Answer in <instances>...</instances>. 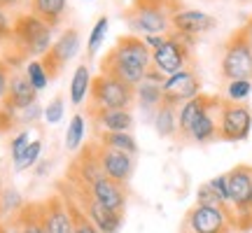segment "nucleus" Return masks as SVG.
<instances>
[{"mask_svg":"<svg viewBox=\"0 0 252 233\" xmlns=\"http://www.w3.org/2000/svg\"><path fill=\"white\" fill-rule=\"evenodd\" d=\"M98 145L103 147H110V149H119V152H126L135 156L138 154V143H135V138L128 131L126 133H98Z\"/></svg>","mask_w":252,"mask_h":233,"instance_id":"28","label":"nucleus"},{"mask_svg":"<svg viewBox=\"0 0 252 233\" xmlns=\"http://www.w3.org/2000/svg\"><path fill=\"white\" fill-rule=\"evenodd\" d=\"M28 12L40 21H45L52 30H56L65 19L68 0H28Z\"/></svg>","mask_w":252,"mask_h":233,"instance_id":"22","label":"nucleus"},{"mask_svg":"<svg viewBox=\"0 0 252 233\" xmlns=\"http://www.w3.org/2000/svg\"><path fill=\"white\" fill-rule=\"evenodd\" d=\"M98 161H100V171H103V175L108 179L117 182L122 187L128 184V179H131L133 168H135V161L131 154L98 145Z\"/></svg>","mask_w":252,"mask_h":233,"instance_id":"14","label":"nucleus"},{"mask_svg":"<svg viewBox=\"0 0 252 233\" xmlns=\"http://www.w3.org/2000/svg\"><path fill=\"white\" fill-rule=\"evenodd\" d=\"M143 40H145V45L154 52V49H159V47L166 42V35H147V37H143Z\"/></svg>","mask_w":252,"mask_h":233,"instance_id":"43","label":"nucleus"},{"mask_svg":"<svg viewBox=\"0 0 252 233\" xmlns=\"http://www.w3.org/2000/svg\"><path fill=\"white\" fill-rule=\"evenodd\" d=\"M19 226V233H45L42 217H40V203H24V207L12 217Z\"/></svg>","mask_w":252,"mask_h":233,"instance_id":"25","label":"nucleus"},{"mask_svg":"<svg viewBox=\"0 0 252 233\" xmlns=\"http://www.w3.org/2000/svg\"><path fill=\"white\" fill-rule=\"evenodd\" d=\"M80 45H82V37H80V30H77V28H65L61 35L52 42L49 52L40 58V63H42V68H45L49 82H54L56 77L63 72V68L70 63V58L77 56Z\"/></svg>","mask_w":252,"mask_h":233,"instance_id":"11","label":"nucleus"},{"mask_svg":"<svg viewBox=\"0 0 252 233\" xmlns=\"http://www.w3.org/2000/svg\"><path fill=\"white\" fill-rule=\"evenodd\" d=\"M89 119L96 135L98 133H126L133 128V115L131 110H100L89 108Z\"/></svg>","mask_w":252,"mask_h":233,"instance_id":"18","label":"nucleus"},{"mask_svg":"<svg viewBox=\"0 0 252 233\" xmlns=\"http://www.w3.org/2000/svg\"><path fill=\"white\" fill-rule=\"evenodd\" d=\"M252 93V80H234L226 82L224 87V98L231 103H245Z\"/></svg>","mask_w":252,"mask_h":233,"instance_id":"30","label":"nucleus"},{"mask_svg":"<svg viewBox=\"0 0 252 233\" xmlns=\"http://www.w3.org/2000/svg\"><path fill=\"white\" fill-rule=\"evenodd\" d=\"M220 75L224 82L234 80H252V45L248 42L243 26L236 28L226 37L220 61Z\"/></svg>","mask_w":252,"mask_h":233,"instance_id":"6","label":"nucleus"},{"mask_svg":"<svg viewBox=\"0 0 252 233\" xmlns=\"http://www.w3.org/2000/svg\"><path fill=\"white\" fill-rule=\"evenodd\" d=\"M152 65V49L143 37L126 33L115 42V47L100 58V75H108L124 82L128 87H138L145 80V72Z\"/></svg>","mask_w":252,"mask_h":233,"instance_id":"2","label":"nucleus"},{"mask_svg":"<svg viewBox=\"0 0 252 233\" xmlns=\"http://www.w3.org/2000/svg\"><path fill=\"white\" fill-rule=\"evenodd\" d=\"M0 205H2V212L5 215H17L19 210L24 207V201H21V194L17 189H2L0 191Z\"/></svg>","mask_w":252,"mask_h":233,"instance_id":"34","label":"nucleus"},{"mask_svg":"<svg viewBox=\"0 0 252 233\" xmlns=\"http://www.w3.org/2000/svg\"><path fill=\"white\" fill-rule=\"evenodd\" d=\"M89 196L94 198V201H98L100 205L115 210V212H122V215L126 212V203H128L126 187H122V184H117V182L108 179L105 175L98 177L89 187Z\"/></svg>","mask_w":252,"mask_h":233,"instance_id":"19","label":"nucleus"},{"mask_svg":"<svg viewBox=\"0 0 252 233\" xmlns=\"http://www.w3.org/2000/svg\"><path fill=\"white\" fill-rule=\"evenodd\" d=\"M14 126H19L17 115L9 112V110H5V108H0V133H7V131H12Z\"/></svg>","mask_w":252,"mask_h":233,"instance_id":"40","label":"nucleus"},{"mask_svg":"<svg viewBox=\"0 0 252 233\" xmlns=\"http://www.w3.org/2000/svg\"><path fill=\"white\" fill-rule=\"evenodd\" d=\"M21 2H24V0H0V9H5V12H7V9H17Z\"/></svg>","mask_w":252,"mask_h":233,"instance_id":"44","label":"nucleus"},{"mask_svg":"<svg viewBox=\"0 0 252 233\" xmlns=\"http://www.w3.org/2000/svg\"><path fill=\"white\" fill-rule=\"evenodd\" d=\"M84 131H87V119H84V115H75L70 119L68 128H65V149H68V152H80L82 149Z\"/></svg>","mask_w":252,"mask_h":233,"instance_id":"29","label":"nucleus"},{"mask_svg":"<svg viewBox=\"0 0 252 233\" xmlns=\"http://www.w3.org/2000/svg\"><path fill=\"white\" fill-rule=\"evenodd\" d=\"M40 217H42L45 233H75L68 207L59 194H52L45 201H40Z\"/></svg>","mask_w":252,"mask_h":233,"instance_id":"17","label":"nucleus"},{"mask_svg":"<svg viewBox=\"0 0 252 233\" xmlns=\"http://www.w3.org/2000/svg\"><path fill=\"white\" fill-rule=\"evenodd\" d=\"M208 184H210V189L215 191L217 196L222 198V203L229 207V182H226V173H224V175H217V177H213Z\"/></svg>","mask_w":252,"mask_h":233,"instance_id":"38","label":"nucleus"},{"mask_svg":"<svg viewBox=\"0 0 252 233\" xmlns=\"http://www.w3.org/2000/svg\"><path fill=\"white\" fill-rule=\"evenodd\" d=\"M56 194L63 198V203H65V207H68V215H70V219H72V231L75 233H98V229L91 224V219L87 217V212L77 205V201H75L65 189L56 184Z\"/></svg>","mask_w":252,"mask_h":233,"instance_id":"24","label":"nucleus"},{"mask_svg":"<svg viewBox=\"0 0 252 233\" xmlns=\"http://www.w3.org/2000/svg\"><path fill=\"white\" fill-rule=\"evenodd\" d=\"M196 203L198 205H208V207H222V210H229V207L224 205V203H222V198L217 196L215 191H213V189H210V184H201V187H198V191H196ZM229 212H231V210H229Z\"/></svg>","mask_w":252,"mask_h":233,"instance_id":"35","label":"nucleus"},{"mask_svg":"<svg viewBox=\"0 0 252 233\" xmlns=\"http://www.w3.org/2000/svg\"><path fill=\"white\" fill-rule=\"evenodd\" d=\"M108 26H110V21L108 17H100L96 24H94V28H91V33H89V42H87V56H89V61H91V56L96 54L100 49V45H103V40H105V33H108Z\"/></svg>","mask_w":252,"mask_h":233,"instance_id":"31","label":"nucleus"},{"mask_svg":"<svg viewBox=\"0 0 252 233\" xmlns=\"http://www.w3.org/2000/svg\"><path fill=\"white\" fill-rule=\"evenodd\" d=\"M40 154H42V140L37 138V140H33V143L28 145V149L21 154V159L14 161L17 173H24V171H28V168H35V163L40 161Z\"/></svg>","mask_w":252,"mask_h":233,"instance_id":"33","label":"nucleus"},{"mask_svg":"<svg viewBox=\"0 0 252 233\" xmlns=\"http://www.w3.org/2000/svg\"><path fill=\"white\" fill-rule=\"evenodd\" d=\"M135 103V87L108 77V75H94L89 89V108L100 110H131Z\"/></svg>","mask_w":252,"mask_h":233,"instance_id":"7","label":"nucleus"},{"mask_svg":"<svg viewBox=\"0 0 252 233\" xmlns=\"http://www.w3.org/2000/svg\"><path fill=\"white\" fill-rule=\"evenodd\" d=\"M194 45H196V37L182 35L178 30H168L166 42L152 52V65L166 77L187 70V68H196Z\"/></svg>","mask_w":252,"mask_h":233,"instance_id":"4","label":"nucleus"},{"mask_svg":"<svg viewBox=\"0 0 252 233\" xmlns=\"http://www.w3.org/2000/svg\"><path fill=\"white\" fill-rule=\"evenodd\" d=\"M2 215H5V212H2V205H0V224H2Z\"/></svg>","mask_w":252,"mask_h":233,"instance_id":"48","label":"nucleus"},{"mask_svg":"<svg viewBox=\"0 0 252 233\" xmlns=\"http://www.w3.org/2000/svg\"><path fill=\"white\" fill-rule=\"evenodd\" d=\"M35 103H37V91L33 89V84L28 82L26 72L12 70V75H9L7 96H5V100L0 103V108H5V110H9V112L19 115V112H24L26 108L35 105Z\"/></svg>","mask_w":252,"mask_h":233,"instance_id":"15","label":"nucleus"},{"mask_svg":"<svg viewBox=\"0 0 252 233\" xmlns=\"http://www.w3.org/2000/svg\"><path fill=\"white\" fill-rule=\"evenodd\" d=\"M182 7V0H131L124 9V21L138 37L166 35L171 30L173 14Z\"/></svg>","mask_w":252,"mask_h":233,"instance_id":"3","label":"nucleus"},{"mask_svg":"<svg viewBox=\"0 0 252 233\" xmlns=\"http://www.w3.org/2000/svg\"><path fill=\"white\" fill-rule=\"evenodd\" d=\"M135 103L138 108H143L145 112H152L163 103V91L161 84H154V82L143 80L138 87H135Z\"/></svg>","mask_w":252,"mask_h":233,"instance_id":"26","label":"nucleus"},{"mask_svg":"<svg viewBox=\"0 0 252 233\" xmlns=\"http://www.w3.org/2000/svg\"><path fill=\"white\" fill-rule=\"evenodd\" d=\"M56 184L63 187L77 201V205L87 212V217L91 219V224L98 229V233H119L122 231V226H124V215H122V212H115V210H110V207L100 205L98 201H94L87 191H80V189L72 187L68 179H59Z\"/></svg>","mask_w":252,"mask_h":233,"instance_id":"9","label":"nucleus"},{"mask_svg":"<svg viewBox=\"0 0 252 233\" xmlns=\"http://www.w3.org/2000/svg\"><path fill=\"white\" fill-rule=\"evenodd\" d=\"M98 177H103V171H100V161H98V140H94V143H89L87 147H82L77 152V156L70 161L63 179H68L75 189L89 194V187Z\"/></svg>","mask_w":252,"mask_h":233,"instance_id":"12","label":"nucleus"},{"mask_svg":"<svg viewBox=\"0 0 252 233\" xmlns=\"http://www.w3.org/2000/svg\"><path fill=\"white\" fill-rule=\"evenodd\" d=\"M9 75H12V68H9V65L2 61V58H0V103H2V100H5V96H7Z\"/></svg>","mask_w":252,"mask_h":233,"instance_id":"41","label":"nucleus"},{"mask_svg":"<svg viewBox=\"0 0 252 233\" xmlns=\"http://www.w3.org/2000/svg\"><path fill=\"white\" fill-rule=\"evenodd\" d=\"M152 124H154V131L161 138L178 140V108H173L168 103H161L159 108L154 110Z\"/></svg>","mask_w":252,"mask_h":233,"instance_id":"23","label":"nucleus"},{"mask_svg":"<svg viewBox=\"0 0 252 233\" xmlns=\"http://www.w3.org/2000/svg\"><path fill=\"white\" fill-rule=\"evenodd\" d=\"M0 233H9L7 231V224H0Z\"/></svg>","mask_w":252,"mask_h":233,"instance_id":"47","label":"nucleus"},{"mask_svg":"<svg viewBox=\"0 0 252 233\" xmlns=\"http://www.w3.org/2000/svg\"><path fill=\"white\" fill-rule=\"evenodd\" d=\"M217 26V19L208 12H201V9H189V7H182L180 12L173 14V21H171V30H178L182 35H189V37H201L203 33L213 30Z\"/></svg>","mask_w":252,"mask_h":233,"instance_id":"16","label":"nucleus"},{"mask_svg":"<svg viewBox=\"0 0 252 233\" xmlns=\"http://www.w3.org/2000/svg\"><path fill=\"white\" fill-rule=\"evenodd\" d=\"M229 182V210L236 231H252V166L238 163L226 173Z\"/></svg>","mask_w":252,"mask_h":233,"instance_id":"5","label":"nucleus"},{"mask_svg":"<svg viewBox=\"0 0 252 233\" xmlns=\"http://www.w3.org/2000/svg\"><path fill=\"white\" fill-rule=\"evenodd\" d=\"M45 115V108H40V105H31V108H26L24 112H19L17 115V121L19 124H35L40 116Z\"/></svg>","mask_w":252,"mask_h":233,"instance_id":"39","label":"nucleus"},{"mask_svg":"<svg viewBox=\"0 0 252 233\" xmlns=\"http://www.w3.org/2000/svg\"><path fill=\"white\" fill-rule=\"evenodd\" d=\"M243 30H245V35H248V42L252 45V14L248 17V21L243 24Z\"/></svg>","mask_w":252,"mask_h":233,"instance_id":"45","label":"nucleus"},{"mask_svg":"<svg viewBox=\"0 0 252 233\" xmlns=\"http://www.w3.org/2000/svg\"><path fill=\"white\" fill-rule=\"evenodd\" d=\"M234 229V217L229 210L208 205H191L185 215L180 233H231Z\"/></svg>","mask_w":252,"mask_h":233,"instance_id":"8","label":"nucleus"},{"mask_svg":"<svg viewBox=\"0 0 252 233\" xmlns=\"http://www.w3.org/2000/svg\"><path fill=\"white\" fill-rule=\"evenodd\" d=\"M24 72H26L28 82L33 84V89L40 93L42 89H47V84H49V77H47L45 68H42V63H40V58H33V61L26 63V68H24Z\"/></svg>","mask_w":252,"mask_h":233,"instance_id":"32","label":"nucleus"},{"mask_svg":"<svg viewBox=\"0 0 252 233\" xmlns=\"http://www.w3.org/2000/svg\"><path fill=\"white\" fill-rule=\"evenodd\" d=\"M222 96L210 105V108L198 116V121L194 124L191 133H189L187 143H196V145H210L220 140V110H222Z\"/></svg>","mask_w":252,"mask_h":233,"instance_id":"21","label":"nucleus"},{"mask_svg":"<svg viewBox=\"0 0 252 233\" xmlns=\"http://www.w3.org/2000/svg\"><path fill=\"white\" fill-rule=\"evenodd\" d=\"M37 163H40V166H37V171H35L37 175H45V173L52 168V161H37Z\"/></svg>","mask_w":252,"mask_h":233,"instance_id":"46","label":"nucleus"},{"mask_svg":"<svg viewBox=\"0 0 252 233\" xmlns=\"http://www.w3.org/2000/svg\"><path fill=\"white\" fill-rule=\"evenodd\" d=\"M201 89H203V82H201V75H198L196 68L180 70L171 77H166V82H163V103H168L173 108H180L187 100L201 96L203 93Z\"/></svg>","mask_w":252,"mask_h":233,"instance_id":"13","label":"nucleus"},{"mask_svg":"<svg viewBox=\"0 0 252 233\" xmlns=\"http://www.w3.org/2000/svg\"><path fill=\"white\" fill-rule=\"evenodd\" d=\"M0 58L12 70L26 65L33 58H42L52 47V28L45 21L33 17L31 12H19L12 19V33L2 42Z\"/></svg>","mask_w":252,"mask_h":233,"instance_id":"1","label":"nucleus"},{"mask_svg":"<svg viewBox=\"0 0 252 233\" xmlns=\"http://www.w3.org/2000/svg\"><path fill=\"white\" fill-rule=\"evenodd\" d=\"M91 75L89 72V65L87 63H80L75 68V75L70 80V103L72 105H82L84 98L89 96V89H91Z\"/></svg>","mask_w":252,"mask_h":233,"instance_id":"27","label":"nucleus"},{"mask_svg":"<svg viewBox=\"0 0 252 233\" xmlns=\"http://www.w3.org/2000/svg\"><path fill=\"white\" fill-rule=\"evenodd\" d=\"M250 131H252V110L245 103H231L226 98L222 100L220 140L222 143H241V140H248Z\"/></svg>","mask_w":252,"mask_h":233,"instance_id":"10","label":"nucleus"},{"mask_svg":"<svg viewBox=\"0 0 252 233\" xmlns=\"http://www.w3.org/2000/svg\"><path fill=\"white\" fill-rule=\"evenodd\" d=\"M220 96H213V93H201L196 98L187 100L185 105L178 108V140H189V133H191V128L194 124L198 121V116L203 115Z\"/></svg>","mask_w":252,"mask_h":233,"instance_id":"20","label":"nucleus"},{"mask_svg":"<svg viewBox=\"0 0 252 233\" xmlns=\"http://www.w3.org/2000/svg\"><path fill=\"white\" fill-rule=\"evenodd\" d=\"M63 105H65V100H63V96H54V100L49 103L45 108V121L47 124H59L63 119Z\"/></svg>","mask_w":252,"mask_h":233,"instance_id":"37","label":"nucleus"},{"mask_svg":"<svg viewBox=\"0 0 252 233\" xmlns=\"http://www.w3.org/2000/svg\"><path fill=\"white\" fill-rule=\"evenodd\" d=\"M31 143H33V140H31V131H28V128H24L21 133L14 135V138H12V143H9V154H12V159L19 161V159H21V154L26 152Z\"/></svg>","mask_w":252,"mask_h":233,"instance_id":"36","label":"nucleus"},{"mask_svg":"<svg viewBox=\"0 0 252 233\" xmlns=\"http://www.w3.org/2000/svg\"><path fill=\"white\" fill-rule=\"evenodd\" d=\"M9 33H12V21H9L7 12H5V9H0V45L9 37Z\"/></svg>","mask_w":252,"mask_h":233,"instance_id":"42","label":"nucleus"}]
</instances>
